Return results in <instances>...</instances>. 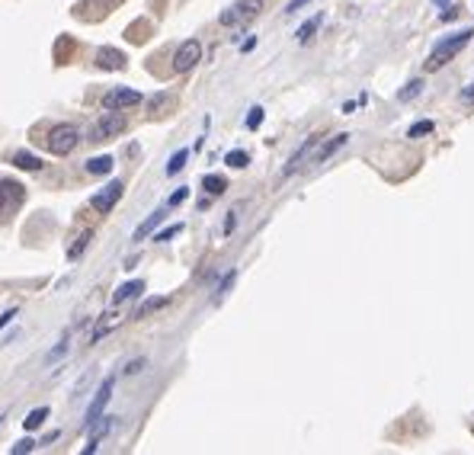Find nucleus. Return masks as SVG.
<instances>
[{"instance_id":"14","label":"nucleus","mask_w":474,"mask_h":455,"mask_svg":"<svg viewBox=\"0 0 474 455\" xmlns=\"http://www.w3.org/2000/svg\"><path fill=\"white\" fill-rule=\"evenodd\" d=\"M141 292H145V282L132 279V282H126V286L116 289V295H112V305H122V301H128V298H138Z\"/></svg>"},{"instance_id":"11","label":"nucleus","mask_w":474,"mask_h":455,"mask_svg":"<svg viewBox=\"0 0 474 455\" xmlns=\"http://www.w3.org/2000/svg\"><path fill=\"white\" fill-rule=\"evenodd\" d=\"M346 141H349V135H334V138H327L321 147H317V151H314L311 161H314V164H327L330 157H334L336 151H340V147L346 145Z\"/></svg>"},{"instance_id":"35","label":"nucleus","mask_w":474,"mask_h":455,"mask_svg":"<svg viewBox=\"0 0 474 455\" xmlns=\"http://www.w3.org/2000/svg\"><path fill=\"white\" fill-rule=\"evenodd\" d=\"M234 224H237V212H231V215H228V222H224V234H231V231H234Z\"/></svg>"},{"instance_id":"15","label":"nucleus","mask_w":474,"mask_h":455,"mask_svg":"<svg viewBox=\"0 0 474 455\" xmlns=\"http://www.w3.org/2000/svg\"><path fill=\"white\" fill-rule=\"evenodd\" d=\"M13 167L35 174V170H42V161H39L35 154H29V151H16V154H13Z\"/></svg>"},{"instance_id":"33","label":"nucleus","mask_w":474,"mask_h":455,"mask_svg":"<svg viewBox=\"0 0 474 455\" xmlns=\"http://www.w3.org/2000/svg\"><path fill=\"white\" fill-rule=\"evenodd\" d=\"M145 363H147V359H135V363H128L126 365V375H138V372L145 369Z\"/></svg>"},{"instance_id":"29","label":"nucleus","mask_w":474,"mask_h":455,"mask_svg":"<svg viewBox=\"0 0 474 455\" xmlns=\"http://www.w3.org/2000/svg\"><path fill=\"white\" fill-rule=\"evenodd\" d=\"M183 231V224H170V228H164L161 234H154V241H157V244H167L170 238H176V234Z\"/></svg>"},{"instance_id":"31","label":"nucleus","mask_w":474,"mask_h":455,"mask_svg":"<svg viewBox=\"0 0 474 455\" xmlns=\"http://www.w3.org/2000/svg\"><path fill=\"white\" fill-rule=\"evenodd\" d=\"M186 199H189V189H186V186H180V189L174 193V196L167 199V205H180V202H186Z\"/></svg>"},{"instance_id":"28","label":"nucleus","mask_w":474,"mask_h":455,"mask_svg":"<svg viewBox=\"0 0 474 455\" xmlns=\"http://www.w3.org/2000/svg\"><path fill=\"white\" fill-rule=\"evenodd\" d=\"M432 122L430 119H423V122H417V126H411V132H407V138H423V135H430L432 132Z\"/></svg>"},{"instance_id":"13","label":"nucleus","mask_w":474,"mask_h":455,"mask_svg":"<svg viewBox=\"0 0 474 455\" xmlns=\"http://www.w3.org/2000/svg\"><path fill=\"white\" fill-rule=\"evenodd\" d=\"M164 218H167V212L164 209H157V212H151V215L145 218V222L138 224V228H135V234H132V241H145L147 234H154V228H157V224L164 222Z\"/></svg>"},{"instance_id":"25","label":"nucleus","mask_w":474,"mask_h":455,"mask_svg":"<svg viewBox=\"0 0 474 455\" xmlns=\"http://www.w3.org/2000/svg\"><path fill=\"white\" fill-rule=\"evenodd\" d=\"M420 90H423V80H411V84L398 93V99H401V103H411L413 97H420Z\"/></svg>"},{"instance_id":"30","label":"nucleus","mask_w":474,"mask_h":455,"mask_svg":"<svg viewBox=\"0 0 474 455\" xmlns=\"http://www.w3.org/2000/svg\"><path fill=\"white\" fill-rule=\"evenodd\" d=\"M260 122H263V109H260V106H253L250 116H247V128H260Z\"/></svg>"},{"instance_id":"23","label":"nucleus","mask_w":474,"mask_h":455,"mask_svg":"<svg viewBox=\"0 0 474 455\" xmlns=\"http://www.w3.org/2000/svg\"><path fill=\"white\" fill-rule=\"evenodd\" d=\"M224 164H228V167H234V170H244L247 164H250V154H247V151H231V154L224 157Z\"/></svg>"},{"instance_id":"16","label":"nucleus","mask_w":474,"mask_h":455,"mask_svg":"<svg viewBox=\"0 0 474 455\" xmlns=\"http://www.w3.org/2000/svg\"><path fill=\"white\" fill-rule=\"evenodd\" d=\"M90 241H93V231H90V228L77 234V238H74V244H71V250H68V260H77V257H80V253L87 250V244H90Z\"/></svg>"},{"instance_id":"4","label":"nucleus","mask_w":474,"mask_h":455,"mask_svg":"<svg viewBox=\"0 0 474 455\" xmlns=\"http://www.w3.org/2000/svg\"><path fill=\"white\" fill-rule=\"evenodd\" d=\"M260 10H263V0H237V4H231V7L218 16V23H221V26H231V29L247 26L253 16H260Z\"/></svg>"},{"instance_id":"34","label":"nucleus","mask_w":474,"mask_h":455,"mask_svg":"<svg viewBox=\"0 0 474 455\" xmlns=\"http://www.w3.org/2000/svg\"><path fill=\"white\" fill-rule=\"evenodd\" d=\"M308 4H311V0H288V4H286V13H298L301 7H308Z\"/></svg>"},{"instance_id":"19","label":"nucleus","mask_w":474,"mask_h":455,"mask_svg":"<svg viewBox=\"0 0 474 455\" xmlns=\"http://www.w3.org/2000/svg\"><path fill=\"white\" fill-rule=\"evenodd\" d=\"M45 417H49V407H35V411L26 413V420H23V427L26 430H39L45 423Z\"/></svg>"},{"instance_id":"24","label":"nucleus","mask_w":474,"mask_h":455,"mask_svg":"<svg viewBox=\"0 0 474 455\" xmlns=\"http://www.w3.org/2000/svg\"><path fill=\"white\" fill-rule=\"evenodd\" d=\"M317 26H321V16H314V20H308L305 26H298V32H295L298 35V42H308V39L317 32Z\"/></svg>"},{"instance_id":"10","label":"nucleus","mask_w":474,"mask_h":455,"mask_svg":"<svg viewBox=\"0 0 474 455\" xmlns=\"http://www.w3.org/2000/svg\"><path fill=\"white\" fill-rule=\"evenodd\" d=\"M321 145V135H308L305 141H301V147L295 151L292 157H288V164H286V170H282V176H292V174H298L301 167H305V161L314 154V147Z\"/></svg>"},{"instance_id":"37","label":"nucleus","mask_w":474,"mask_h":455,"mask_svg":"<svg viewBox=\"0 0 474 455\" xmlns=\"http://www.w3.org/2000/svg\"><path fill=\"white\" fill-rule=\"evenodd\" d=\"M16 317V308H10V311H4V317H0V327H7L10 321H13Z\"/></svg>"},{"instance_id":"27","label":"nucleus","mask_w":474,"mask_h":455,"mask_svg":"<svg viewBox=\"0 0 474 455\" xmlns=\"http://www.w3.org/2000/svg\"><path fill=\"white\" fill-rule=\"evenodd\" d=\"M234 279H237V273H234V269H231V273H224V279L218 282V289H215V301H221L224 295H228V289L234 286Z\"/></svg>"},{"instance_id":"26","label":"nucleus","mask_w":474,"mask_h":455,"mask_svg":"<svg viewBox=\"0 0 474 455\" xmlns=\"http://www.w3.org/2000/svg\"><path fill=\"white\" fill-rule=\"evenodd\" d=\"M186 157H189V151H176V154L170 157V164H167V174H170V176L180 174V170L186 167Z\"/></svg>"},{"instance_id":"9","label":"nucleus","mask_w":474,"mask_h":455,"mask_svg":"<svg viewBox=\"0 0 474 455\" xmlns=\"http://www.w3.org/2000/svg\"><path fill=\"white\" fill-rule=\"evenodd\" d=\"M141 103V93L132 87H116V90L103 93V109H132Z\"/></svg>"},{"instance_id":"8","label":"nucleus","mask_w":474,"mask_h":455,"mask_svg":"<svg viewBox=\"0 0 474 455\" xmlns=\"http://www.w3.org/2000/svg\"><path fill=\"white\" fill-rule=\"evenodd\" d=\"M199 61H202V45L195 42V39H189V42H183L180 49H176V55H174V71L186 74V71H193Z\"/></svg>"},{"instance_id":"39","label":"nucleus","mask_w":474,"mask_h":455,"mask_svg":"<svg viewBox=\"0 0 474 455\" xmlns=\"http://www.w3.org/2000/svg\"><path fill=\"white\" fill-rule=\"evenodd\" d=\"M0 420H4V417H0Z\"/></svg>"},{"instance_id":"12","label":"nucleus","mask_w":474,"mask_h":455,"mask_svg":"<svg viewBox=\"0 0 474 455\" xmlns=\"http://www.w3.org/2000/svg\"><path fill=\"white\" fill-rule=\"evenodd\" d=\"M126 61H128V58L122 55L119 49H99L97 51V68H103V71H122V68H126Z\"/></svg>"},{"instance_id":"5","label":"nucleus","mask_w":474,"mask_h":455,"mask_svg":"<svg viewBox=\"0 0 474 455\" xmlns=\"http://www.w3.org/2000/svg\"><path fill=\"white\" fill-rule=\"evenodd\" d=\"M23 199H26V189H23V183L0 180V218H4V222H7V218H13L16 212H20Z\"/></svg>"},{"instance_id":"7","label":"nucleus","mask_w":474,"mask_h":455,"mask_svg":"<svg viewBox=\"0 0 474 455\" xmlns=\"http://www.w3.org/2000/svg\"><path fill=\"white\" fill-rule=\"evenodd\" d=\"M122 193H126V186H122L119 180H112V183H106V186L99 189V193H93V196H90V205H93L97 212H103V215H106V212L116 209V202L122 199Z\"/></svg>"},{"instance_id":"17","label":"nucleus","mask_w":474,"mask_h":455,"mask_svg":"<svg viewBox=\"0 0 474 455\" xmlns=\"http://www.w3.org/2000/svg\"><path fill=\"white\" fill-rule=\"evenodd\" d=\"M202 189H209V196H221L224 189H228V180L218 174H209V176H202Z\"/></svg>"},{"instance_id":"6","label":"nucleus","mask_w":474,"mask_h":455,"mask_svg":"<svg viewBox=\"0 0 474 455\" xmlns=\"http://www.w3.org/2000/svg\"><path fill=\"white\" fill-rule=\"evenodd\" d=\"M112 388H116V378H106L103 385H99V392H97V398H93V404L87 407V417H84V430H93L99 423V417H103V411H106V404L112 401Z\"/></svg>"},{"instance_id":"18","label":"nucleus","mask_w":474,"mask_h":455,"mask_svg":"<svg viewBox=\"0 0 474 455\" xmlns=\"http://www.w3.org/2000/svg\"><path fill=\"white\" fill-rule=\"evenodd\" d=\"M112 164H116V161H112V157L109 154H103V157H90V161H87V174H109V170H112Z\"/></svg>"},{"instance_id":"38","label":"nucleus","mask_w":474,"mask_h":455,"mask_svg":"<svg viewBox=\"0 0 474 455\" xmlns=\"http://www.w3.org/2000/svg\"><path fill=\"white\" fill-rule=\"evenodd\" d=\"M436 4H442V0H436Z\"/></svg>"},{"instance_id":"22","label":"nucleus","mask_w":474,"mask_h":455,"mask_svg":"<svg viewBox=\"0 0 474 455\" xmlns=\"http://www.w3.org/2000/svg\"><path fill=\"white\" fill-rule=\"evenodd\" d=\"M103 420H106V423H103V427H99V430H97V433H93V436H90V446H87V449H84V455H93V452H97V449H99V442H103V436H106V433H109V430H112L109 417H103Z\"/></svg>"},{"instance_id":"32","label":"nucleus","mask_w":474,"mask_h":455,"mask_svg":"<svg viewBox=\"0 0 474 455\" xmlns=\"http://www.w3.org/2000/svg\"><path fill=\"white\" fill-rule=\"evenodd\" d=\"M32 449H35V442H32V439H20L13 449H10V452H13V455H23V452H32Z\"/></svg>"},{"instance_id":"21","label":"nucleus","mask_w":474,"mask_h":455,"mask_svg":"<svg viewBox=\"0 0 474 455\" xmlns=\"http://www.w3.org/2000/svg\"><path fill=\"white\" fill-rule=\"evenodd\" d=\"M170 103H174V97H170V93H157V97H151V103H147V112H151V116H161Z\"/></svg>"},{"instance_id":"1","label":"nucleus","mask_w":474,"mask_h":455,"mask_svg":"<svg viewBox=\"0 0 474 455\" xmlns=\"http://www.w3.org/2000/svg\"><path fill=\"white\" fill-rule=\"evenodd\" d=\"M474 39V29H461V32H455V35H449V39H442L436 49L430 51V58H426V71H439V68H446L449 61H452L455 55H458L461 49H465L468 42Z\"/></svg>"},{"instance_id":"2","label":"nucleus","mask_w":474,"mask_h":455,"mask_svg":"<svg viewBox=\"0 0 474 455\" xmlns=\"http://www.w3.org/2000/svg\"><path fill=\"white\" fill-rule=\"evenodd\" d=\"M77 141H80L77 126H71V122H58V126H51L49 138H45V147H49L55 157H68L71 151L77 147Z\"/></svg>"},{"instance_id":"20","label":"nucleus","mask_w":474,"mask_h":455,"mask_svg":"<svg viewBox=\"0 0 474 455\" xmlns=\"http://www.w3.org/2000/svg\"><path fill=\"white\" fill-rule=\"evenodd\" d=\"M164 305H167V295H157V298H147L145 305H141V308L135 311V317H147L151 311H161Z\"/></svg>"},{"instance_id":"36","label":"nucleus","mask_w":474,"mask_h":455,"mask_svg":"<svg viewBox=\"0 0 474 455\" xmlns=\"http://www.w3.org/2000/svg\"><path fill=\"white\" fill-rule=\"evenodd\" d=\"M461 103H474V84L461 90Z\"/></svg>"},{"instance_id":"3","label":"nucleus","mask_w":474,"mask_h":455,"mask_svg":"<svg viewBox=\"0 0 474 455\" xmlns=\"http://www.w3.org/2000/svg\"><path fill=\"white\" fill-rule=\"evenodd\" d=\"M126 128H128V119H126V116H122L119 109H109V112H103V116L93 122L90 135H87V141L99 145V141H109V138H116V135H122Z\"/></svg>"}]
</instances>
